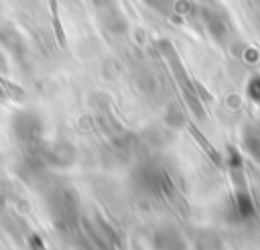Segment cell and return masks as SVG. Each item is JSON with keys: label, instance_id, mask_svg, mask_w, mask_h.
Returning a JSON list of instances; mask_svg holds the SVG:
<instances>
[{"label": "cell", "instance_id": "6da1fadb", "mask_svg": "<svg viewBox=\"0 0 260 250\" xmlns=\"http://www.w3.org/2000/svg\"><path fill=\"white\" fill-rule=\"evenodd\" d=\"M45 205H47L53 226L67 236L79 226V222L83 217L79 195L67 183H53L45 191Z\"/></svg>", "mask_w": 260, "mask_h": 250}, {"label": "cell", "instance_id": "7a4b0ae2", "mask_svg": "<svg viewBox=\"0 0 260 250\" xmlns=\"http://www.w3.org/2000/svg\"><path fill=\"white\" fill-rule=\"evenodd\" d=\"M24 154L35 157L37 161H41L47 169H67L75 163L77 159V150L71 142L65 140H55V142H41L32 148H26Z\"/></svg>", "mask_w": 260, "mask_h": 250}, {"label": "cell", "instance_id": "3957f363", "mask_svg": "<svg viewBox=\"0 0 260 250\" xmlns=\"http://www.w3.org/2000/svg\"><path fill=\"white\" fill-rule=\"evenodd\" d=\"M10 128H12L14 138L24 146V150L43 142L45 128H43V120L37 112H30V110L16 112L10 120Z\"/></svg>", "mask_w": 260, "mask_h": 250}, {"label": "cell", "instance_id": "277c9868", "mask_svg": "<svg viewBox=\"0 0 260 250\" xmlns=\"http://www.w3.org/2000/svg\"><path fill=\"white\" fill-rule=\"evenodd\" d=\"M132 185L138 191L150 193V195H169L171 193V179L167 177V173L150 163H144L140 167H136L132 171Z\"/></svg>", "mask_w": 260, "mask_h": 250}, {"label": "cell", "instance_id": "5b68a950", "mask_svg": "<svg viewBox=\"0 0 260 250\" xmlns=\"http://www.w3.org/2000/svg\"><path fill=\"white\" fill-rule=\"evenodd\" d=\"M81 224L85 226V230L106 248V250H122V240L118 236V232L114 230V226L104 220L102 215L93 213L87 217H81Z\"/></svg>", "mask_w": 260, "mask_h": 250}, {"label": "cell", "instance_id": "8992f818", "mask_svg": "<svg viewBox=\"0 0 260 250\" xmlns=\"http://www.w3.org/2000/svg\"><path fill=\"white\" fill-rule=\"evenodd\" d=\"M69 238H71V242L75 244V248L77 250H106L87 230H85V226L79 222V226L69 234Z\"/></svg>", "mask_w": 260, "mask_h": 250}, {"label": "cell", "instance_id": "52a82bcc", "mask_svg": "<svg viewBox=\"0 0 260 250\" xmlns=\"http://www.w3.org/2000/svg\"><path fill=\"white\" fill-rule=\"evenodd\" d=\"M102 10H104V14H102V22H104V26H106L110 33H114V35H122V33L128 30V22H126V18H124L116 8H112V4L106 6V8H102Z\"/></svg>", "mask_w": 260, "mask_h": 250}, {"label": "cell", "instance_id": "ba28073f", "mask_svg": "<svg viewBox=\"0 0 260 250\" xmlns=\"http://www.w3.org/2000/svg\"><path fill=\"white\" fill-rule=\"evenodd\" d=\"M203 18H205V24L209 26V30H211L215 37H221V33L225 30L221 16H219L217 12H213V10H203Z\"/></svg>", "mask_w": 260, "mask_h": 250}, {"label": "cell", "instance_id": "9c48e42d", "mask_svg": "<svg viewBox=\"0 0 260 250\" xmlns=\"http://www.w3.org/2000/svg\"><path fill=\"white\" fill-rule=\"evenodd\" d=\"M26 248L28 250H47L45 248V242H43V238L39 236V234H28V238H26Z\"/></svg>", "mask_w": 260, "mask_h": 250}, {"label": "cell", "instance_id": "30bf717a", "mask_svg": "<svg viewBox=\"0 0 260 250\" xmlns=\"http://www.w3.org/2000/svg\"><path fill=\"white\" fill-rule=\"evenodd\" d=\"M89 2H91V4L95 6V8H100V10H102V8H106V6H110V4L114 2V0H89Z\"/></svg>", "mask_w": 260, "mask_h": 250}, {"label": "cell", "instance_id": "8fae6325", "mask_svg": "<svg viewBox=\"0 0 260 250\" xmlns=\"http://www.w3.org/2000/svg\"><path fill=\"white\" fill-rule=\"evenodd\" d=\"M146 2H148V4H152V6H158V8H162L167 0H146Z\"/></svg>", "mask_w": 260, "mask_h": 250}, {"label": "cell", "instance_id": "7c38bea8", "mask_svg": "<svg viewBox=\"0 0 260 250\" xmlns=\"http://www.w3.org/2000/svg\"><path fill=\"white\" fill-rule=\"evenodd\" d=\"M0 96H4V87H2V83H0Z\"/></svg>", "mask_w": 260, "mask_h": 250}]
</instances>
